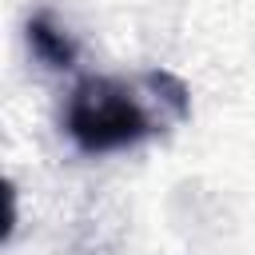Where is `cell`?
I'll list each match as a JSON object with an SVG mask.
<instances>
[{
	"instance_id": "obj_1",
	"label": "cell",
	"mask_w": 255,
	"mask_h": 255,
	"mask_svg": "<svg viewBox=\"0 0 255 255\" xmlns=\"http://www.w3.org/2000/svg\"><path fill=\"white\" fill-rule=\"evenodd\" d=\"M191 92L179 76L155 68L139 80L84 76L64 104V131L88 155H108L143 143L163 124H183Z\"/></svg>"
},
{
	"instance_id": "obj_2",
	"label": "cell",
	"mask_w": 255,
	"mask_h": 255,
	"mask_svg": "<svg viewBox=\"0 0 255 255\" xmlns=\"http://www.w3.org/2000/svg\"><path fill=\"white\" fill-rule=\"evenodd\" d=\"M28 44L36 52L40 64L48 68H72L76 64V40L68 36V28H60L48 12H36L28 20Z\"/></svg>"
}]
</instances>
